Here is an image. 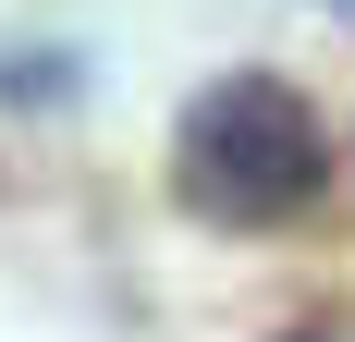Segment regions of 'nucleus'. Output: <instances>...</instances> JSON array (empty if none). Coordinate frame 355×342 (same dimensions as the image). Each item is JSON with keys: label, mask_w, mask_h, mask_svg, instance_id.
Masks as SVG:
<instances>
[{"label": "nucleus", "mask_w": 355, "mask_h": 342, "mask_svg": "<svg viewBox=\"0 0 355 342\" xmlns=\"http://www.w3.org/2000/svg\"><path fill=\"white\" fill-rule=\"evenodd\" d=\"M172 196L220 233H282L331 196V135L282 73H220L172 135Z\"/></svg>", "instance_id": "1"}, {"label": "nucleus", "mask_w": 355, "mask_h": 342, "mask_svg": "<svg viewBox=\"0 0 355 342\" xmlns=\"http://www.w3.org/2000/svg\"><path fill=\"white\" fill-rule=\"evenodd\" d=\"M294 342H319V330H294Z\"/></svg>", "instance_id": "2"}]
</instances>
